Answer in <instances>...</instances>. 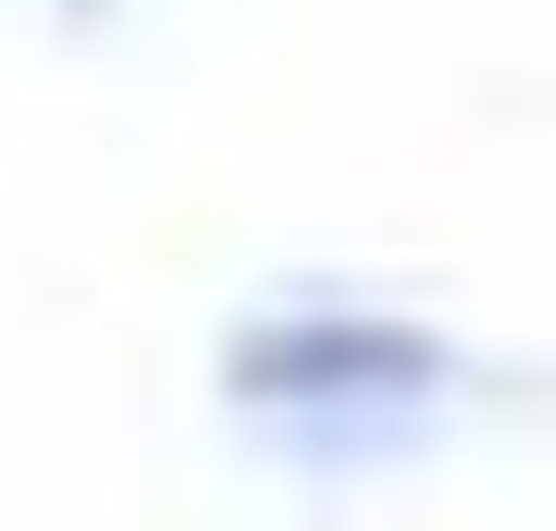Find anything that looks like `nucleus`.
<instances>
[{
  "instance_id": "1",
  "label": "nucleus",
  "mask_w": 556,
  "mask_h": 531,
  "mask_svg": "<svg viewBox=\"0 0 556 531\" xmlns=\"http://www.w3.org/2000/svg\"><path fill=\"white\" fill-rule=\"evenodd\" d=\"M223 383H236L248 420H358V433H383V420L445 395V334H420L396 309H273L236 334Z\"/></svg>"
}]
</instances>
